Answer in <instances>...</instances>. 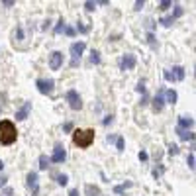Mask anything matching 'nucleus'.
I'll use <instances>...</instances> for the list:
<instances>
[{
    "label": "nucleus",
    "mask_w": 196,
    "mask_h": 196,
    "mask_svg": "<svg viewBox=\"0 0 196 196\" xmlns=\"http://www.w3.org/2000/svg\"><path fill=\"white\" fill-rule=\"evenodd\" d=\"M163 77H165V81H169V83H175V81H184V77H186V71L184 67H173V69H165L163 71Z\"/></svg>",
    "instance_id": "obj_3"
},
{
    "label": "nucleus",
    "mask_w": 196,
    "mask_h": 196,
    "mask_svg": "<svg viewBox=\"0 0 196 196\" xmlns=\"http://www.w3.org/2000/svg\"><path fill=\"white\" fill-rule=\"evenodd\" d=\"M129 186H132V183H126V184H120V186H114V192H116V194H122V192H124V190H126V188H129Z\"/></svg>",
    "instance_id": "obj_22"
},
{
    "label": "nucleus",
    "mask_w": 196,
    "mask_h": 196,
    "mask_svg": "<svg viewBox=\"0 0 196 196\" xmlns=\"http://www.w3.org/2000/svg\"><path fill=\"white\" fill-rule=\"evenodd\" d=\"M63 129H65V132H71V129H73V124H71V122H67V124L63 126Z\"/></svg>",
    "instance_id": "obj_36"
},
{
    "label": "nucleus",
    "mask_w": 196,
    "mask_h": 196,
    "mask_svg": "<svg viewBox=\"0 0 196 196\" xmlns=\"http://www.w3.org/2000/svg\"><path fill=\"white\" fill-rule=\"evenodd\" d=\"M69 196H78V190H77V188H73V190L69 192Z\"/></svg>",
    "instance_id": "obj_39"
},
{
    "label": "nucleus",
    "mask_w": 196,
    "mask_h": 196,
    "mask_svg": "<svg viewBox=\"0 0 196 196\" xmlns=\"http://www.w3.org/2000/svg\"><path fill=\"white\" fill-rule=\"evenodd\" d=\"M2 4H4V6H8V8H10V6H14V2H12V0H4Z\"/></svg>",
    "instance_id": "obj_38"
},
{
    "label": "nucleus",
    "mask_w": 196,
    "mask_h": 196,
    "mask_svg": "<svg viewBox=\"0 0 196 196\" xmlns=\"http://www.w3.org/2000/svg\"><path fill=\"white\" fill-rule=\"evenodd\" d=\"M143 4H145L143 0H137V2H135V10H141V8H143Z\"/></svg>",
    "instance_id": "obj_34"
},
{
    "label": "nucleus",
    "mask_w": 196,
    "mask_h": 196,
    "mask_svg": "<svg viewBox=\"0 0 196 196\" xmlns=\"http://www.w3.org/2000/svg\"><path fill=\"white\" fill-rule=\"evenodd\" d=\"M30 110H32V102L28 100V102H24V106H22L20 110H16V120H18V122L26 120L28 116H30Z\"/></svg>",
    "instance_id": "obj_13"
},
{
    "label": "nucleus",
    "mask_w": 196,
    "mask_h": 196,
    "mask_svg": "<svg viewBox=\"0 0 196 196\" xmlns=\"http://www.w3.org/2000/svg\"><path fill=\"white\" fill-rule=\"evenodd\" d=\"M63 67V53L61 51H53L49 55V69L51 71H59Z\"/></svg>",
    "instance_id": "obj_9"
},
{
    "label": "nucleus",
    "mask_w": 196,
    "mask_h": 196,
    "mask_svg": "<svg viewBox=\"0 0 196 196\" xmlns=\"http://www.w3.org/2000/svg\"><path fill=\"white\" fill-rule=\"evenodd\" d=\"M178 153V145H175V143H171L169 145V155L173 157V155H177Z\"/></svg>",
    "instance_id": "obj_27"
},
{
    "label": "nucleus",
    "mask_w": 196,
    "mask_h": 196,
    "mask_svg": "<svg viewBox=\"0 0 196 196\" xmlns=\"http://www.w3.org/2000/svg\"><path fill=\"white\" fill-rule=\"evenodd\" d=\"M194 126V120L190 118V116H178V126L177 129H183V132H188Z\"/></svg>",
    "instance_id": "obj_12"
},
{
    "label": "nucleus",
    "mask_w": 196,
    "mask_h": 196,
    "mask_svg": "<svg viewBox=\"0 0 196 196\" xmlns=\"http://www.w3.org/2000/svg\"><path fill=\"white\" fill-rule=\"evenodd\" d=\"M77 30L81 32V33H88V32H90V28H88V26H84V24H77ZM77 30H75V32H77Z\"/></svg>",
    "instance_id": "obj_24"
},
{
    "label": "nucleus",
    "mask_w": 196,
    "mask_h": 196,
    "mask_svg": "<svg viewBox=\"0 0 196 196\" xmlns=\"http://www.w3.org/2000/svg\"><path fill=\"white\" fill-rule=\"evenodd\" d=\"M35 86H38V90H39L41 94L51 96V94H53V88H55V81H53V78H38V81H35Z\"/></svg>",
    "instance_id": "obj_4"
},
{
    "label": "nucleus",
    "mask_w": 196,
    "mask_h": 196,
    "mask_svg": "<svg viewBox=\"0 0 196 196\" xmlns=\"http://www.w3.org/2000/svg\"><path fill=\"white\" fill-rule=\"evenodd\" d=\"M65 98H67V102L71 106V110H81L83 108V100H81V94H78L75 88L67 90V94H65Z\"/></svg>",
    "instance_id": "obj_5"
},
{
    "label": "nucleus",
    "mask_w": 196,
    "mask_h": 196,
    "mask_svg": "<svg viewBox=\"0 0 196 196\" xmlns=\"http://www.w3.org/2000/svg\"><path fill=\"white\" fill-rule=\"evenodd\" d=\"M178 16H183V8H180V6L178 4H175V12H173V18H178Z\"/></svg>",
    "instance_id": "obj_28"
},
{
    "label": "nucleus",
    "mask_w": 196,
    "mask_h": 196,
    "mask_svg": "<svg viewBox=\"0 0 196 196\" xmlns=\"http://www.w3.org/2000/svg\"><path fill=\"white\" fill-rule=\"evenodd\" d=\"M65 33H67V35H71V38H73V35H75V28H65Z\"/></svg>",
    "instance_id": "obj_32"
},
{
    "label": "nucleus",
    "mask_w": 196,
    "mask_h": 196,
    "mask_svg": "<svg viewBox=\"0 0 196 196\" xmlns=\"http://www.w3.org/2000/svg\"><path fill=\"white\" fill-rule=\"evenodd\" d=\"M6 180H8L6 177H0V186H4V184H6Z\"/></svg>",
    "instance_id": "obj_40"
},
{
    "label": "nucleus",
    "mask_w": 196,
    "mask_h": 196,
    "mask_svg": "<svg viewBox=\"0 0 196 196\" xmlns=\"http://www.w3.org/2000/svg\"><path fill=\"white\" fill-rule=\"evenodd\" d=\"M18 139V129L10 120H0V143L2 145H12Z\"/></svg>",
    "instance_id": "obj_1"
},
{
    "label": "nucleus",
    "mask_w": 196,
    "mask_h": 196,
    "mask_svg": "<svg viewBox=\"0 0 196 196\" xmlns=\"http://www.w3.org/2000/svg\"><path fill=\"white\" fill-rule=\"evenodd\" d=\"M12 192H14L12 188H6V190H4V194H6V196H12Z\"/></svg>",
    "instance_id": "obj_41"
},
{
    "label": "nucleus",
    "mask_w": 196,
    "mask_h": 196,
    "mask_svg": "<svg viewBox=\"0 0 196 196\" xmlns=\"http://www.w3.org/2000/svg\"><path fill=\"white\" fill-rule=\"evenodd\" d=\"M135 90H137V92H141V94H143V96H145V81H139V83H137V86H135Z\"/></svg>",
    "instance_id": "obj_26"
},
{
    "label": "nucleus",
    "mask_w": 196,
    "mask_h": 196,
    "mask_svg": "<svg viewBox=\"0 0 196 196\" xmlns=\"http://www.w3.org/2000/svg\"><path fill=\"white\" fill-rule=\"evenodd\" d=\"M161 173H163V167H161V169H153V177L159 178V177H161Z\"/></svg>",
    "instance_id": "obj_33"
},
{
    "label": "nucleus",
    "mask_w": 196,
    "mask_h": 196,
    "mask_svg": "<svg viewBox=\"0 0 196 196\" xmlns=\"http://www.w3.org/2000/svg\"><path fill=\"white\" fill-rule=\"evenodd\" d=\"M171 6H173L171 0H163V2H159V8H161V10H167V8H171Z\"/></svg>",
    "instance_id": "obj_25"
},
{
    "label": "nucleus",
    "mask_w": 196,
    "mask_h": 196,
    "mask_svg": "<svg viewBox=\"0 0 196 196\" xmlns=\"http://www.w3.org/2000/svg\"><path fill=\"white\" fill-rule=\"evenodd\" d=\"M196 163V159H194V153H190V155H188V159H186V165H188V169H190V171H194V165Z\"/></svg>",
    "instance_id": "obj_23"
},
{
    "label": "nucleus",
    "mask_w": 196,
    "mask_h": 196,
    "mask_svg": "<svg viewBox=\"0 0 196 196\" xmlns=\"http://www.w3.org/2000/svg\"><path fill=\"white\" fill-rule=\"evenodd\" d=\"M112 120H114V118H112V116H106V118H104V122H102V124H104V126H108V124H112Z\"/></svg>",
    "instance_id": "obj_35"
},
{
    "label": "nucleus",
    "mask_w": 196,
    "mask_h": 196,
    "mask_svg": "<svg viewBox=\"0 0 196 196\" xmlns=\"http://www.w3.org/2000/svg\"><path fill=\"white\" fill-rule=\"evenodd\" d=\"M124 147H126L124 137H116V149H118V151H124Z\"/></svg>",
    "instance_id": "obj_21"
},
{
    "label": "nucleus",
    "mask_w": 196,
    "mask_h": 196,
    "mask_svg": "<svg viewBox=\"0 0 196 196\" xmlns=\"http://www.w3.org/2000/svg\"><path fill=\"white\" fill-rule=\"evenodd\" d=\"M94 141V129H75L73 132V143L81 149L90 147Z\"/></svg>",
    "instance_id": "obj_2"
},
{
    "label": "nucleus",
    "mask_w": 196,
    "mask_h": 196,
    "mask_svg": "<svg viewBox=\"0 0 196 196\" xmlns=\"http://www.w3.org/2000/svg\"><path fill=\"white\" fill-rule=\"evenodd\" d=\"M26 184L32 190V196H38L39 194V178H38V173H35V171H30L26 175Z\"/></svg>",
    "instance_id": "obj_6"
},
{
    "label": "nucleus",
    "mask_w": 196,
    "mask_h": 196,
    "mask_svg": "<svg viewBox=\"0 0 196 196\" xmlns=\"http://www.w3.org/2000/svg\"><path fill=\"white\" fill-rule=\"evenodd\" d=\"M90 63L92 65H98L100 63V53L96 51V49H92V51H90Z\"/></svg>",
    "instance_id": "obj_18"
},
{
    "label": "nucleus",
    "mask_w": 196,
    "mask_h": 196,
    "mask_svg": "<svg viewBox=\"0 0 196 196\" xmlns=\"http://www.w3.org/2000/svg\"><path fill=\"white\" fill-rule=\"evenodd\" d=\"M159 24H163L165 28H169L171 24H175V18H173V16H163L161 20H159Z\"/></svg>",
    "instance_id": "obj_17"
},
{
    "label": "nucleus",
    "mask_w": 196,
    "mask_h": 196,
    "mask_svg": "<svg viewBox=\"0 0 196 196\" xmlns=\"http://www.w3.org/2000/svg\"><path fill=\"white\" fill-rule=\"evenodd\" d=\"M55 178H57V183H59L61 186H67V183H69V177L67 175H55Z\"/></svg>",
    "instance_id": "obj_20"
},
{
    "label": "nucleus",
    "mask_w": 196,
    "mask_h": 196,
    "mask_svg": "<svg viewBox=\"0 0 196 196\" xmlns=\"http://www.w3.org/2000/svg\"><path fill=\"white\" fill-rule=\"evenodd\" d=\"M177 90H173V88H165V102L167 104H177Z\"/></svg>",
    "instance_id": "obj_14"
},
{
    "label": "nucleus",
    "mask_w": 196,
    "mask_h": 196,
    "mask_svg": "<svg viewBox=\"0 0 196 196\" xmlns=\"http://www.w3.org/2000/svg\"><path fill=\"white\" fill-rule=\"evenodd\" d=\"M49 159H51L53 163H63L65 159H67V151H65V147H63L61 143H57V145H55V149H53V155L49 157Z\"/></svg>",
    "instance_id": "obj_10"
},
{
    "label": "nucleus",
    "mask_w": 196,
    "mask_h": 196,
    "mask_svg": "<svg viewBox=\"0 0 196 196\" xmlns=\"http://www.w3.org/2000/svg\"><path fill=\"white\" fill-rule=\"evenodd\" d=\"M135 63H137L135 55H133V53H126V55L120 59V69H122V71H132V69L135 67Z\"/></svg>",
    "instance_id": "obj_8"
},
{
    "label": "nucleus",
    "mask_w": 196,
    "mask_h": 196,
    "mask_svg": "<svg viewBox=\"0 0 196 196\" xmlns=\"http://www.w3.org/2000/svg\"><path fill=\"white\" fill-rule=\"evenodd\" d=\"M65 28H67L65 20H63V18H59V22H57V26H55V33H61V32H65Z\"/></svg>",
    "instance_id": "obj_19"
},
{
    "label": "nucleus",
    "mask_w": 196,
    "mask_h": 196,
    "mask_svg": "<svg viewBox=\"0 0 196 196\" xmlns=\"http://www.w3.org/2000/svg\"><path fill=\"white\" fill-rule=\"evenodd\" d=\"M106 141H108V143H112V141H116V135H112V133H108V137H106Z\"/></svg>",
    "instance_id": "obj_37"
},
{
    "label": "nucleus",
    "mask_w": 196,
    "mask_h": 196,
    "mask_svg": "<svg viewBox=\"0 0 196 196\" xmlns=\"http://www.w3.org/2000/svg\"><path fill=\"white\" fill-rule=\"evenodd\" d=\"M0 171H4V163L2 161H0Z\"/></svg>",
    "instance_id": "obj_42"
},
{
    "label": "nucleus",
    "mask_w": 196,
    "mask_h": 196,
    "mask_svg": "<svg viewBox=\"0 0 196 196\" xmlns=\"http://www.w3.org/2000/svg\"><path fill=\"white\" fill-rule=\"evenodd\" d=\"M177 133H178V137L183 141H194V133L192 132H183V129H177Z\"/></svg>",
    "instance_id": "obj_15"
},
{
    "label": "nucleus",
    "mask_w": 196,
    "mask_h": 196,
    "mask_svg": "<svg viewBox=\"0 0 196 196\" xmlns=\"http://www.w3.org/2000/svg\"><path fill=\"white\" fill-rule=\"evenodd\" d=\"M163 108H165V88H161L153 98V112L159 114V112H163Z\"/></svg>",
    "instance_id": "obj_11"
},
{
    "label": "nucleus",
    "mask_w": 196,
    "mask_h": 196,
    "mask_svg": "<svg viewBox=\"0 0 196 196\" xmlns=\"http://www.w3.org/2000/svg\"><path fill=\"white\" fill-rule=\"evenodd\" d=\"M147 43L155 45V33H153V32H149V33H147Z\"/></svg>",
    "instance_id": "obj_30"
},
{
    "label": "nucleus",
    "mask_w": 196,
    "mask_h": 196,
    "mask_svg": "<svg viewBox=\"0 0 196 196\" xmlns=\"http://www.w3.org/2000/svg\"><path fill=\"white\" fill-rule=\"evenodd\" d=\"M84 8L88 10V12H92L94 8H96V2H90V0H86V2H84Z\"/></svg>",
    "instance_id": "obj_29"
},
{
    "label": "nucleus",
    "mask_w": 196,
    "mask_h": 196,
    "mask_svg": "<svg viewBox=\"0 0 196 196\" xmlns=\"http://www.w3.org/2000/svg\"><path fill=\"white\" fill-rule=\"evenodd\" d=\"M147 159H149V155H147V151H139V161H147Z\"/></svg>",
    "instance_id": "obj_31"
},
{
    "label": "nucleus",
    "mask_w": 196,
    "mask_h": 196,
    "mask_svg": "<svg viewBox=\"0 0 196 196\" xmlns=\"http://www.w3.org/2000/svg\"><path fill=\"white\" fill-rule=\"evenodd\" d=\"M84 49H86V43L84 41H75V43H73V45L69 47V53L73 57V61H81Z\"/></svg>",
    "instance_id": "obj_7"
},
{
    "label": "nucleus",
    "mask_w": 196,
    "mask_h": 196,
    "mask_svg": "<svg viewBox=\"0 0 196 196\" xmlns=\"http://www.w3.org/2000/svg\"><path fill=\"white\" fill-rule=\"evenodd\" d=\"M49 163H51V159H49L47 155H39V169L41 171H45L49 167Z\"/></svg>",
    "instance_id": "obj_16"
}]
</instances>
